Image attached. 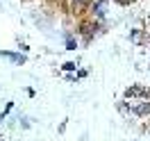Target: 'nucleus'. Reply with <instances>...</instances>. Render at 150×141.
<instances>
[{"label": "nucleus", "instance_id": "obj_4", "mask_svg": "<svg viewBox=\"0 0 150 141\" xmlns=\"http://www.w3.org/2000/svg\"><path fill=\"white\" fill-rule=\"evenodd\" d=\"M75 2H77V5H84V2H86V0H75Z\"/></svg>", "mask_w": 150, "mask_h": 141}, {"label": "nucleus", "instance_id": "obj_2", "mask_svg": "<svg viewBox=\"0 0 150 141\" xmlns=\"http://www.w3.org/2000/svg\"><path fill=\"white\" fill-rule=\"evenodd\" d=\"M125 98L130 100V98H148V91L143 89V86H130L127 91H125Z\"/></svg>", "mask_w": 150, "mask_h": 141}, {"label": "nucleus", "instance_id": "obj_3", "mask_svg": "<svg viewBox=\"0 0 150 141\" xmlns=\"http://www.w3.org/2000/svg\"><path fill=\"white\" fill-rule=\"evenodd\" d=\"M116 2H121V5H130V2H134V0H116Z\"/></svg>", "mask_w": 150, "mask_h": 141}, {"label": "nucleus", "instance_id": "obj_1", "mask_svg": "<svg viewBox=\"0 0 150 141\" xmlns=\"http://www.w3.org/2000/svg\"><path fill=\"white\" fill-rule=\"evenodd\" d=\"M130 109L137 116H150V103H148V98H130Z\"/></svg>", "mask_w": 150, "mask_h": 141}]
</instances>
